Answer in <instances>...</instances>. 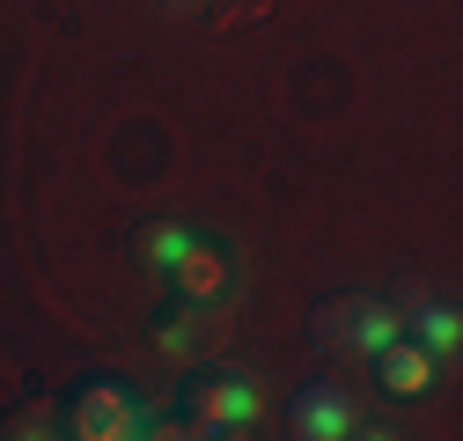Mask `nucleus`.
Here are the masks:
<instances>
[{
  "label": "nucleus",
  "mask_w": 463,
  "mask_h": 441,
  "mask_svg": "<svg viewBox=\"0 0 463 441\" xmlns=\"http://www.w3.org/2000/svg\"><path fill=\"white\" fill-rule=\"evenodd\" d=\"M317 346L324 353H375V346H390L397 331H404V309H390V302H375V295H331V302H317Z\"/></svg>",
  "instance_id": "obj_1"
},
{
  "label": "nucleus",
  "mask_w": 463,
  "mask_h": 441,
  "mask_svg": "<svg viewBox=\"0 0 463 441\" xmlns=\"http://www.w3.org/2000/svg\"><path fill=\"white\" fill-rule=\"evenodd\" d=\"M184 434H236L258 419V382L250 375H199L184 390Z\"/></svg>",
  "instance_id": "obj_2"
},
{
  "label": "nucleus",
  "mask_w": 463,
  "mask_h": 441,
  "mask_svg": "<svg viewBox=\"0 0 463 441\" xmlns=\"http://www.w3.org/2000/svg\"><path fill=\"white\" fill-rule=\"evenodd\" d=\"M67 434H81V441H126V434H147V419H140L133 390H118V382H89V390H74V405H67Z\"/></svg>",
  "instance_id": "obj_3"
},
{
  "label": "nucleus",
  "mask_w": 463,
  "mask_h": 441,
  "mask_svg": "<svg viewBox=\"0 0 463 441\" xmlns=\"http://www.w3.org/2000/svg\"><path fill=\"white\" fill-rule=\"evenodd\" d=\"M368 361H375V382H383V398H404V405H412V398H427L434 382H441V361H434L420 339H404V331H397L390 346H375Z\"/></svg>",
  "instance_id": "obj_4"
},
{
  "label": "nucleus",
  "mask_w": 463,
  "mask_h": 441,
  "mask_svg": "<svg viewBox=\"0 0 463 441\" xmlns=\"http://www.w3.org/2000/svg\"><path fill=\"white\" fill-rule=\"evenodd\" d=\"M295 434H302V441H338V434H354V405H345L338 382H309V390L295 398Z\"/></svg>",
  "instance_id": "obj_5"
},
{
  "label": "nucleus",
  "mask_w": 463,
  "mask_h": 441,
  "mask_svg": "<svg viewBox=\"0 0 463 441\" xmlns=\"http://www.w3.org/2000/svg\"><path fill=\"white\" fill-rule=\"evenodd\" d=\"M221 324H228L221 309H184V316H169V324L155 331V346H162L169 361H199V353L221 339Z\"/></svg>",
  "instance_id": "obj_6"
},
{
  "label": "nucleus",
  "mask_w": 463,
  "mask_h": 441,
  "mask_svg": "<svg viewBox=\"0 0 463 441\" xmlns=\"http://www.w3.org/2000/svg\"><path fill=\"white\" fill-rule=\"evenodd\" d=\"M133 250H140V265H155V272H169L184 250H192V236L177 229V220H147V229L133 236Z\"/></svg>",
  "instance_id": "obj_7"
},
{
  "label": "nucleus",
  "mask_w": 463,
  "mask_h": 441,
  "mask_svg": "<svg viewBox=\"0 0 463 441\" xmlns=\"http://www.w3.org/2000/svg\"><path fill=\"white\" fill-rule=\"evenodd\" d=\"M404 316H412L420 346H427L434 361H449V353H456V309H404Z\"/></svg>",
  "instance_id": "obj_8"
},
{
  "label": "nucleus",
  "mask_w": 463,
  "mask_h": 441,
  "mask_svg": "<svg viewBox=\"0 0 463 441\" xmlns=\"http://www.w3.org/2000/svg\"><path fill=\"white\" fill-rule=\"evenodd\" d=\"M265 8H272V0H213L206 23H213V30H236V23H258Z\"/></svg>",
  "instance_id": "obj_9"
},
{
  "label": "nucleus",
  "mask_w": 463,
  "mask_h": 441,
  "mask_svg": "<svg viewBox=\"0 0 463 441\" xmlns=\"http://www.w3.org/2000/svg\"><path fill=\"white\" fill-rule=\"evenodd\" d=\"M162 8H199V0H162Z\"/></svg>",
  "instance_id": "obj_10"
}]
</instances>
